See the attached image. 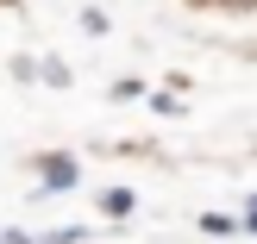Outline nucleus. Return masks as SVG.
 <instances>
[{
	"label": "nucleus",
	"mask_w": 257,
	"mask_h": 244,
	"mask_svg": "<svg viewBox=\"0 0 257 244\" xmlns=\"http://www.w3.org/2000/svg\"><path fill=\"white\" fill-rule=\"evenodd\" d=\"M38 175H44V194H63V188H75V157H44Z\"/></svg>",
	"instance_id": "obj_1"
},
{
	"label": "nucleus",
	"mask_w": 257,
	"mask_h": 244,
	"mask_svg": "<svg viewBox=\"0 0 257 244\" xmlns=\"http://www.w3.org/2000/svg\"><path fill=\"white\" fill-rule=\"evenodd\" d=\"M100 207H107V213H132V194H125V188H113V194L100 200Z\"/></svg>",
	"instance_id": "obj_2"
},
{
	"label": "nucleus",
	"mask_w": 257,
	"mask_h": 244,
	"mask_svg": "<svg viewBox=\"0 0 257 244\" xmlns=\"http://www.w3.org/2000/svg\"><path fill=\"white\" fill-rule=\"evenodd\" d=\"M245 225H251V232H257V200H251V207H245Z\"/></svg>",
	"instance_id": "obj_3"
}]
</instances>
